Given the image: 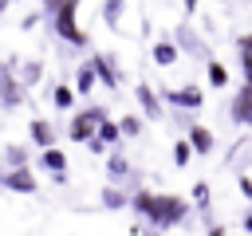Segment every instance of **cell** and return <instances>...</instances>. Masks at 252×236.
I'll return each instance as SVG.
<instances>
[{"instance_id":"cell-23","label":"cell","mask_w":252,"mask_h":236,"mask_svg":"<svg viewBox=\"0 0 252 236\" xmlns=\"http://www.w3.org/2000/svg\"><path fill=\"white\" fill-rule=\"evenodd\" d=\"M102 205H110V208H118V205H122V193H114V189H106V193H102Z\"/></svg>"},{"instance_id":"cell-1","label":"cell","mask_w":252,"mask_h":236,"mask_svg":"<svg viewBox=\"0 0 252 236\" xmlns=\"http://www.w3.org/2000/svg\"><path fill=\"white\" fill-rule=\"evenodd\" d=\"M130 205H134L150 224H158V228H173V224L189 212V205H185L181 197H173V193H150V189L134 193Z\"/></svg>"},{"instance_id":"cell-5","label":"cell","mask_w":252,"mask_h":236,"mask_svg":"<svg viewBox=\"0 0 252 236\" xmlns=\"http://www.w3.org/2000/svg\"><path fill=\"white\" fill-rule=\"evenodd\" d=\"M232 118L244 122V126H252V83H244V87L236 90V98H232Z\"/></svg>"},{"instance_id":"cell-11","label":"cell","mask_w":252,"mask_h":236,"mask_svg":"<svg viewBox=\"0 0 252 236\" xmlns=\"http://www.w3.org/2000/svg\"><path fill=\"white\" fill-rule=\"evenodd\" d=\"M154 59H158L161 67H169V63H177V47H173L169 39H161V43H154Z\"/></svg>"},{"instance_id":"cell-14","label":"cell","mask_w":252,"mask_h":236,"mask_svg":"<svg viewBox=\"0 0 252 236\" xmlns=\"http://www.w3.org/2000/svg\"><path fill=\"white\" fill-rule=\"evenodd\" d=\"M138 98H142V106H146V114H150V118H158V114H161V106H158V98H154V90H150V87H138Z\"/></svg>"},{"instance_id":"cell-9","label":"cell","mask_w":252,"mask_h":236,"mask_svg":"<svg viewBox=\"0 0 252 236\" xmlns=\"http://www.w3.org/2000/svg\"><path fill=\"white\" fill-rule=\"evenodd\" d=\"M236 47H240V71H244V83H252V35H240Z\"/></svg>"},{"instance_id":"cell-20","label":"cell","mask_w":252,"mask_h":236,"mask_svg":"<svg viewBox=\"0 0 252 236\" xmlns=\"http://www.w3.org/2000/svg\"><path fill=\"white\" fill-rule=\"evenodd\" d=\"M189 153H193V146H189V142H177V146H173V157H177V165H189Z\"/></svg>"},{"instance_id":"cell-25","label":"cell","mask_w":252,"mask_h":236,"mask_svg":"<svg viewBox=\"0 0 252 236\" xmlns=\"http://www.w3.org/2000/svg\"><path fill=\"white\" fill-rule=\"evenodd\" d=\"M240 193H244V197H252V177H240Z\"/></svg>"},{"instance_id":"cell-7","label":"cell","mask_w":252,"mask_h":236,"mask_svg":"<svg viewBox=\"0 0 252 236\" xmlns=\"http://www.w3.org/2000/svg\"><path fill=\"white\" fill-rule=\"evenodd\" d=\"M0 102H4V106L24 102V98H20V83L12 79V71H8V67H0Z\"/></svg>"},{"instance_id":"cell-19","label":"cell","mask_w":252,"mask_h":236,"mask_svg":"<svg viewBox=\"0 0 252 236\" xmlns=\"http://www.w3.org/2000/svg\"><path fill=\"white\" fill-rule=\"evenodd\" d=\"M118 130H122V134H130V138H134V134H142V122H138V118H134V114H130V118H122V122H118Z\"/></svg>"},{"instance_id":"cell-26","label":"cell","mask_w":252,"mask_h":236,"mask_svg":"<svg viewBox=\"0 0 252 236\" xmlns=\"http://www.w3.org/2000/svg\"><path fill=\"white\" fill-rule=\"evenodd\" d=\"M59 4H63V0H43V8H47V12H55Z\"/></svg>"},{"instance_id":"cell-27","label":"cell","mask_w":252,"mask_h":236,"mask_svg":"<svg viewBox=\"0 0 252 236\" xmlns=\"http://www.w3.org/2000/svg\"><path fill=\"white\" fill-rule=\"evenodd\" d=\"M209 236H228V232H224V228H213V232H209Z\"/></svg>"},{"instance_id":"cell-13","label":"cell","mask_w":252,"mask_h":236,"mask_svg":"<svg viewBox=\"0 0 252 236\" xmlns=\"http://www.w3.org/2000/svg\"><path fill=\"white\" fill-rule=\"evenodd\" d=\"M91 67H94V75H98V79H102V83H110V87H114V83H118V75H114V71H110V67H106V59H102V55H94V59H91Z\"/></svg>"},{"instance_id":"cell-22","label":"cell","mask_w":252,"mask_h":236,"mask_svg":"<svg viewBox=\"0 0 252 236\" xmlns=\"http://www.w3.org/2000/svg\"><path fill=\"white\" fill-rule=\"evenodd\" d=\"M126 169H130V165H126V157H118V153H114V157H110V173H114V177H126Z\"/></svg>"},{"instance_id":"cell-28","label":"cell","mask_w":252,"mask_h":236,"mask_svg":"<svg viewBox=\"0 0 252 236\" xmlns=\"http://www.w3.org/2000/svg\"><path fill=\"white\" fill-rule=\"evenodd\" d=\"M244 228H248V232H252V212H248V220H244Z\"/></svg>"},{"instance_id":"cell-16","label":"cell","mask_w":252,"mask_h":236,"mask_svg":"<svg viewBox=\"0 0 252 236\" xmlns=\"http://www.w3.org/2000/svg\"><path fill=\"white\" fill-rule=\"evenodd\" d=\"M209 83H213V87H224V83H228L224 63H209Z\"/></svg>"},{"instance_id":"cell-17","label":"cell","mask_w":252,"mask_h":236,"mask_svg":"<svg viewBox=\"0 0 252 236\" xmlns=\"http://www.w3.org/2000/svg\"><path fill=\"white\" fill-rule=\"evenodd\" d=\"M91 83H94V67L87 63V67H79V90H91Z\"/></svg>"},{"instance_id":"cell-12","label":"cell","mask_w":252,"mask_h":236,"mask_svg":"<svg viewBox=\"0 0 252 236\" xmlns=\"http://www.w3.org/2000/svg\"><path fill=\"white\" fill-rule=\"evenodd\" d=\"M32 142H39V146H51V142H55V130H51L43 118H35V122H32Z\"/></svg>"},{"instance_id":"cell-21","label":"cell","mask_w":252,"mask_h":236,"mask_svg":"<svg viewBox=\"0 0 252 236\" xmlns=\"http://www.w3.org/2000/svg\"><path fill=\"white\" fill-rule=\"evenodd\" d=\"M118 12H122V0H106V8H102L106 24H118Z\"/></svg>"},{"instance_id":"cell-15","label":"cell","mask_w":252,"mask_h":236,"mask_svg":"<svg viewBox=\"0 0 252 236\" xmlns=\"http://www.w3.org/2000/svg\"><path fill=\"white\" fill-rule=\"evenodd\" d=\"M118 134H122V130H118V126H114L110 118H102V122H98V134H94V138H102V142H118Z\"/></svg>"},{"instance_id":"cell-24","label":"cell","mask_w":252,"mask_h":236,"mask_svg":"<svg viewBox=\"0 0 252 236\" xmlns=\"http://www.w3.org/2000/svg\"><path fill=\"white\" fill-rule=\"evenodd\" d=\"M193 197L205 205V201H209V185H205V181H197V185H193Z\"/></svg>"},{"instance_id":"cell-18","label":"cell","mask_w":252,"mask_h":236,"mask_svg":"<svg viewBox=\"0 0 252 236\" xmlns=\"http://www.w3.org/2000/svg\"><path fill=\"white\" fill-rule=\"evenodd\" d=\"M71 102H75V94H71V87H55V106H63V110H67Z\"/></svg>"},{"instance_id":"cell-4","label":"cell","mask_w":252,"mask_h":236,"mask_svg":"<svg viewBox=\"0 0 252 236\" xmlns=\"http://www.w3.org/2000/svg\"><path fill=\"white\" fill-rule=\"evenodd\" d=\"M165 98H169L173 106H181V110H197V106L205 102V90H201V87H177V90H165Z\"/></svg>"},{"instance_id":"cell-6","label":"cell","mask_w":252,"mask_h":236,"mask_svg":"<svg viewBox=\"0 0 252 236\" xmlns=\"http://www.w3.org/2000/svg\"><path fill=\"white\" fill-rule=\"evenodd\" d=\"M4 185H8V189H16V193H35V177H32L24 165L8 169V173H4Z\"/></svg>"},{"instance_id":"cell-10","label":"cell","mask_w":252,"mask_h":236,"mask_svg":"<svg viewBox=\"0 0 252 236\" xmlns=\"http://www.w3.org/2000/svg\"><path fill=\"white\" fill-rule=\"evenodd\" d=\"M39 161H43V169H51V173H63V165H67V157H63L55 146H43V157H39Z\"/></svg>"},{"instance_id":"cell-29","label":"cell","mask_w":252,"mask_h":236,"mask_svg":"<svg viewBox=\"0 0 252 236\" xmlns=\"http://www.w3.org/2000/svg\"><path fill=\"white\" fill-rule=\"evenodd\" d=\"M185 8H197V0H185Z\"/></svg>"},{"instance_id":"cell-8","label":"cell","mask_w":252,"mask_h":236,"mask_svg":"<svg viewBox=\"0 0 252 236\" xmlns=\"http://www.w3.org/2000/svg\"><path fill=\"white\" fill-rule=\"evenodd\" d=\"M189 146H193L197 153H209V149H213V134H209L205 126H189Z\"/></svg>"},{"instance_id":"cell-3","label":"cell","mask_w":252,"mask_h":236,"mask_svg":"<svg viewBox=\"0 0 252 236\" xmlns=\"http://www.w3.org/2000/svg\"><path fill=\"white\" fill-rule=\"evenodd\" d=\"M102 118H106V114H102L98 106H91V110L75 114V118H71V130H67V134H71V142H91V138L98 134V122H102Z\"/></svg>"},{"instance_id":"cell-2","label":"cell","mask_w":252,"mask_h":236,"mask_svg":"<svg viewBox=\"0 0 252 236\" xmlns=\"http://www.w3.org/2000/svg\"><path fill=\"white\" fill-rule=\"evenodd\" d=\"M51 16H55V31L67 43H87V31L79 28V0H63Z\"/></svg>"}]
</instances>
